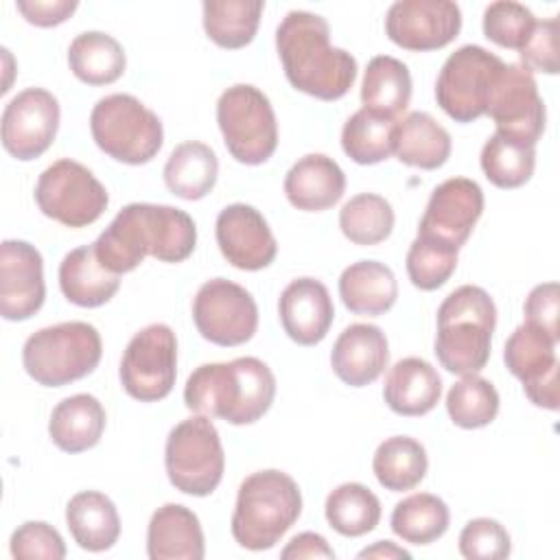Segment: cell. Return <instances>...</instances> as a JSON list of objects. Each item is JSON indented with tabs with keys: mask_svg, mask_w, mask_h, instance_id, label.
Wrapping results in <instances>:
<instances>
[{
	"mask_svg": "<svg viewBox=\"0 0 560 560\" xmlns=\"http://www.w3.org/2000/svg\"><path fill=\"white\" fill-rule=\"evenodd\" d=\"M59 101L44 88L18 92L2 112V147L15 160L39 158L55 142L59 129Z\"/></svg>",
	"mask_w": 560,
	"mask_h": 560,
	"instance_id": "5bb4252c",
	"label": "cell"
},
{
	"mask_svg": "<svg viewBox=\"0 0 560 560\" xmlns=\"http://www.w3.org/2000/svg\"><path fill=\"white\" fill-rule=\"evenodd\" d=\"M68 66L88 85H109L125 72L127 57L118 39L101 31H85L70 42Z\"/></svg>",
	"mask_w": 560,
	"mask_h": 560,
	"instance_id": "d6a6232c",
	"label": "cell"
},
{
	"mask_svg": "<svg viewBox=\"0 0 560 560\" xmlns=\"http://www.w3.org/2000/svg\"><path fill=\"white\" fill-rule=\"evenodd\" d=\"M18 11L26 22L48 28L66 22L79 7L77 0H18Z\"/></svg>",
	"mask_w": 560,
	"mask_h": 560,
	"instance_id": "681fc988",
	"label": "cell"
},
{
	"mask_svg": "<svg viewBox=\"0 0 560 560\" xmlns=\"http://www.w3.org/2000/svg\"><path fill=\"white\" fill-rule=\"evenodd\" d=\"M483 212V190L475 179L451 177L438 184L418 225V236L457 249L468 241Z\"/></svg>",
	"mask_w": 560,
	"mask_h": 560,
	"instance_id": "2e32d148",
	"label": "cell"
},
{
	"mask_svg": "<svg viewBox=\"0 0 560 560\" xmlns=\"http://www.w3.org/2000/svg\"><path fill=\"white\" fill-rule=\"evenodd\" d=\"M534 13L512 0L490 2L483 11V35L501 48L518 50L536 26Z\"/></svg>",
	"mask_w": 560,
	"mask_h": 560,
	"instance_id": "ee69618b",
	"label": "cell"
},
{
	"mask_svg": "<svg viewBox=\"0 0 560 560\" xmlns=\"http://www.w3.org/2000/svg\"><path fill=\"white\" fill-rule=\"evenodd\" d=\"M424 446L409 435H392L378 444L372 457L376 481L389 492L413 490L427 475Z\"/></svg>",
	"mask_w": 560,
	"mask_h": 560,
	"instance_id": "836d02e7",
	"label": "cell"
},
{
	"mask_svg": "<svg viewBox=\"0 0 560 560\" xmlns=\"http://www.w3.org/2000/svg\"><path fill=\"white\" fill-rule=\"evenodd\" d=\"M153 245V203H127L94 241V252L105 269L120 276L151 256Z\"/></svg>",
	"mask_w": 560,
	"mask_h": 560,
	"instance_id": "ffe728a7",
	"label": "cell"
},
{
	"mask_svg": "<svg viewBox=\"0 0 560 560\" xmlns=\"http://www.w3.org/2000/svg\"><path fill=\"white\" fill-rule=\"evenodd\" d=\"M328 525L341 536H363L372 532L381 521V501L363 483L350 481L337 486L324 505Z\"/></svg>",
	"mask_w": 560,
	"mask_h": 560,
	"instance_id": "8d00e7d4",
	"label": "cell"
},
{
	"mask_svg": "<svg viewBox=\"0 0 560 560\" xmlns=\"http://www.w3.org/2000/svg\"><path fill=\"white\" fill-rule=\"evenodd\" d=\"M481 171L497 188H518L529 182L536 166L534 147L518 144L499 136L497 131L486 140L481 155Z\"/></svg>",
	"mask_w": 560,
	"mask_h": 560,
	"instance_id": "f35d334b",
	"label": "cell"
},
{
	"mask_svg": "<svg viewBox=\"0 0 560 560\" xmlns=\"http://www.w3.org/2000/svg\"><path fill=\"white\" fill-rule=\"evenodd\" d=\"M486 114L494 120L499 136L525 147H536L545 131L547 116L534 74L521 63H503Z\"/></svg>",
	"mask_w": 560,
	"mask_h": 560,
	"instance_id": "4fadbf2b",
	"label": "cell"
},
{
	"mask_svg": "<svg viewBox=\"0 0 560 560\" xmlns=\"http://www.w3.org/2000/svg\"><path fill=\"white\" fill-rule=\"evenodd\" d=\"M396 120L368 109L354 112L341 129V149L357 164H378L392 155V129Z\"/></svg>",
	"mask_w": 560,
	"mask_h": 560,
	"instance_id": "60d3db41",
	"label": "cell"
},
{
	"mask_svg": "<svg viewBox=\"0 0 560 560\" xmlns=\"http://www.w3.org/2000/svg\"><path fill=\"white\" fill-rule=\"evenodd\" d=\"M46 298L44 260L26 241L7 238L0 245V315L7 322L33 317Z\"/></svg>",
	"mask_w": 560,
	"mask_h": 560,
	"instance_id": "ac0fdd59",
	"label": "cell"
},
{
	"mask_svg": "<svg viewBox=\"0 0 560 560\" xmlns=\"http://www.w3.org/2000/svg\"><path fill=\"white\" fill-rule=\"evenodd\" d=\"M214 234L223 258L243 271L265 269L278 254L267 219L247 203L225 206L217 217Z\"/></svg>",
	"mask_w": 560,
	"mask_h": 560,
	"instance_id": "d6986e66",
	"label": "cell"
},
{
	"mask_svg": "<svg viewBox=\"0 0 560 560\" xmlns=\"http://www.w3.org/2000/svg\"><path fill=\"white\" fill-rule=\"evenodd\" d=\"M394 208L376 192H359L339 210V228L354 245H378L394 230Z\"/></svg>",
	"mask_w": 560,
	"mask_h": 560,
	"instance_id": "74e56055",
	"label": "cell"
},
{
	"mask_svg": "<svg viewBox=\"0 0 560 560\" xmlns=\"http://www.w3.org/2000/svg\"><path fill=\"white\" fill-rule=\"evenodd\" d=\"M407 276L422 291L440 289L457 267V249H451L427 236H416L407 252Z\"/></svg>",
	"mask_w": 560,
	"mask_h": 560,
	"instance_id": "7bdbcfd3",
	"label": "cell"
},
{
	"mask_svg": "<svg viewBox=\"0 0 560 560\" xmlns=\"http://www.w3.org/2000/svg\"><path fill=\"white\" fill-rule=\"evenodd\" d=\"M276 50L289 83L319 101H337L357 79V59L330 46L328 22L311 11H289L276 28Z\"/></svg>",
	"mask_w": 560,
	"mask_h": 560,
	"instance_id": "6da1fadb",
	"label": "cell"
},
{
	"mask_svg": "<svg viewBox=\"0 0 560 560\" xmlns=\"http://www.w3.org/2000/svg\"><path fill=\"white\" fill-rule=\"evenodd\" d=\"M96 147L122 164L151 162L164 142L162 120L131 94H109L96 101L90 114Z\"/></svg>",
	"mask_w": 560,
	"mask_h": 560,
	"instance_id": "8992f818",
	"label": "cell"
},
{
	"mask_svg": "<svg viewBox=\"0 0 560 560\" xmlns=\"http://www.w3.org/2000/svg\"><path fill=\"white\" fill-rule=\"evenodd\" d=\"M392 153L407 166L433 171L451 155V133L427 112H409L394 122Z\"/></svg>",
	"mask_w": 560,
	"mask_h": 560,
	"instance_id": "4316f807",
	"label": "cell"
},
{
	"mask_svg": "<svg viewBox=\"0 0 560 560\" xmlns=\"http://www.w3.org/2000/svg\"><path fill=\"white\" fill-rule=\"evenodd\" d=\"M164 466L175 490L208 497L223 479L225 455L217 427L208 416H192L175 424L166 438Z\"/></svg>",
	"mask_w": 560,
	"mask_h": 560,
	"instance_id": "ba28073f",
	"label": "cell"
},
{
	"mask_svg": "<svg viewBox=\"0 0 560 560\" xmlns=\"http://www.w3.org/2000/svg\"><path fill=\"white\" fill-rule=\"evenodd\" d=\"M302 492L293 477L269 468L243 479L232 514V536L249 551L271 549L300 518Z\"/></svg>",
	"mask_w": 560,
	"mask_h": 560,
	"instance_id": "277c9868",
	"label": "cell"
},
{
	"mask_svg": "<svg viewBox=\"0 0 560 560\" xmlns=\"http://www.w3.org/2000/svg\"><path fill=\"white\" fill-rule=\"evenodd\" d=\"M499 402L497 387L479 374L462 376L446 394V411L462 429L488 427L499 413Z\"/></svg>",
	"mask_w": 560,
	"mask_h": 560,
	"instance_id": "ab89813d",
	"label": "cell"
},
{
	"mask_svg": "<svg viewBox=\"0 0 560 560\" xmlns=\"http://www.w3.org/2000/svg\"><path fill=\"white\" fill-rule=\"evenodd\" d=\"M448 521V505L440 497L431 492H416L394 505L389 525L405 542L429 545L446 534Z\"/></svg>",
	"mask_w": 560,
	"mask_h": 560,
	"instance_id": "d590c367",
	"label": "cell"
},
{
	"mask_svg": "<svg viewBox=\"0 0 560 560\" xmlns=\"http://www.w3.org/2000/svg\"><path fill=\"white\" fill-rule=\"evenodd\" d=\"M219 175V160L214 151L197 140L177 144L164 164L166 188L186 201L206 197Z\"/></svg>",
	"mask_w": 560,
	"mask_h": 560,
	"instance_id": "1f68e13d",
	"label": "cell"
},
{
	"mask_svg": "<svg viewBox=\"0 0 560 560\" xmlns=\"http://www.w3.org/2000/svg\"><path fill=\"white\" fill-rule=\"evenodd\" d=\"M105 409L92 394H74L57 402L48 420V435L63 453H83L101 442Z\"/></svg>",
	"mask_w": 560,
	"mask_h": 560,
	"instance_id": "f1b7e54d",
	"label": "cell"
},
{
	"mask_svg": "<svg viewBox=\"0 0 560 560\" xmlns=\"http://www.w3.org/2000/svg\"><path fill=\"white\" fill-rule=\"evenodd\" d=\"M462 28V11L451 0H398L387 9L385 35L405 50H438Z\"/></svg>",
	"mask_w": 560,
	"mask_h": 560,
	"instance_id": "e0dca14e",
	"label": "cell"
},
{
	"mask_svg": "<svg viewBox=\"0 0 560 560\" xmlns=\"http://www.w3.org/2000/svg\"><path fill=\"white\" fill-rule=\"evenodd\" d=\"M525 66L529 72H545L556 74L560 70V55H558V18H549L536 22L532 35L518 48Z\"/></svg>",
	"mask_w": 560,
	"mask_h": 560,
	"instance_id": "7dc6e473",
	"label": "cell"
},
{
	"mask_svg": "<svg viewBox=\"0 0 560 560\" xmlns=\"http://www.w3.org/2000/svg\"><path fill=\"white\" fill-rule=\"evenodd\" d=\"M346 190L341 166L324 155L308 153L300 158L284 175V195L289 203L304 212H322L332 208Z\"/></svg>",
	"mask_w": 560,
	"mask_h": 560,
	"instance_id": "603a6c76",
	"label": "cell"
},
{
	"mask_svg": "<svg viewBox=\"0 0 560 560\" xmlns=\"http://www.w3.org/2000/svg\"><path fill=\"white\" fill-rule=\"evenodd\" d=\"M153 223H155V247L153 258L162 262H182L186 260L197 245V228L188 212L153 203Z\"/></svg>",
	"mask_w": 560,
	"mask_h": 560,
	"instance_id": "b9f144b4",
	"label": "cell"
},
{
	"mask_svg": "<svg viewBox=\"0 0 560 560\" xmlns=\"http://www.w3.org/2000/svg\"><path fill=\"white\" fill-rule=\"evenodd\" d=\"M284 332L300 346L319 343L335 319L332 298L324 282L315 278L291 280L278 300Z\"/></svg>",
	"mask_w": 560,
	"mask_h": 560,
	"instance_id": "44dd1931",
	"label": "cell"
},
{
	"mask_svg": "<svg viewBox=\"0 0 560 560\" xmlns=\"http://www.w3.org/2000/svg\"><path fill=\"white\" fill-rule=\"evenodd\" d=\"M280 556L284 560H289V558H295V560L298 558H326V560H330V558H335V551L322 534L302 532L287 542V547L280 551Z\"/></svg>",
	"mask_w": 560,
	"mask_h": 560,
	"instance_id": "f907efd6",
	"label": "cell"
},
{
	"mask_svg": "<svg viewBox=\"0 0 560 560\" xmlns=\"http://www.w3.org/2000/svg\"><path fill=\"white\" fill-rule=\"evenodd\" d=\"M359 558H378V560H398V558H411V553L402 547H398L392 540H376L372 547H365L359 551Z\"/></svg>",
	"mask_w": 560,
	"mask_h": 560,
	"instance_id": "816d5d0a",
	"label": "cell"
},
{
	"mask_svg": "<svg viewBox=\"0 0 560 560\" xmlns=\"http://www.w3.org/2000/svg\"><path fill=\"white\" fill-rule=\"evenodd\" d=\"M147 553L151 560H201L206 542L197 514L179 503L158 508L147 527Z\"/></svg>",
	"mask_w": 560,
	"mask_h": 560,
	"instance_id": "cb8c5ba5",
	"label": "cell"
},
{
	"mask_svg": "<svg viewBox=\"0 0 560 560\" xmlns=\"http://www.w3.org/2000/svg\"><path fill=\"white\" fill-rule=\"evenodd\" d=\"M411 101V74L409 68L389 55H376L368 61L363 83H361V103L363 109L396 120Z\"/></svg>",
	"mask_w": 560,
	"mask_h": 560,
	"instance_id": "4dcf8cb0",
	"label": "cell"
},
{
	"mask_svg": "<svg viewBox=\"0 0 560 560\" xmlns=\"http://www.w3.org/2000/svg\"><path fill=\"white\" fill-rule=\"evenodd\" d=\"M525 322L547 332L553 341L560 339L558 332V311H560V287L558 282L536 284L525 300Z\"/></svg>",
	"mask_w": 560,
	"mask_h": 560,
	"instance_id": "c3c4849f",
	"label": "cell"
},
{
	"mask_svg": "<svg viewBox=\"0 0 560 560\" xmlns=\"http://www.w3.org/2000/svg\"><path fill=\"white\" fill-rule=\"evenodd\" d=\"M262 9L260 0H206L203 31L221 48H243L254 39Z\"/></svg>",
	"mask_w": 560,
	"mask_h": 560,
	"instance_id": "e575fe53",
	"label": "cell"
},
{
	"mask_svg": "<svg viewBox=\"0 0 560 560\" xmlns=\"http://www.w3.org/2000/svg\"><path fill=\"white\" fill-rule=\"evenodd\" d=\"M339 298L350 313L376 317L396 304L398 282L385 262L359 260L341 271Z\"/></svg>",
	"mask_w": 560,
	"mask_h": 560,
	"instance_id": "83f0119b",
	"label": "cell"
},
{
	"mask_svg": "<svg viewBox=\"0 0 560 560\" xmlns=\"http://www.w3.org/2000/svg\"><path fill=\"white\" fill-rule=\"evenodd\" d=\"M192 322L206 341L234 348L254 337L258 306L245 287L225 278H212L195 293Z\"/></svg>",
	"mask_w": 560,
	"mask_h": 560,
	"instance_id": "7c38bea8",
	"label": "cell"
},
{
	"mask_svg": "<svg viewBox=\"0 0 560 560\" xmlns=\"http://www.w3.org/2000/svg\"><path fill=\"white\" fill-rule=\"evenodd\" d=\"M120 287V276L103 267L92 245L68 252L59 265V289L63 298L83 308L103 306Z\"/></svg>",
	"mask_w": 560,
	"mask_h": 560,
	"instance_id": "484cf974",
	"label": "cell"
},
{
	"mask_svg": "<svg viewBox=\"0 0 560 560\" xmlns=\"http://www.w3.org/2000/svg\"><path fill=\"white\" fill-rule=\"evenodd\" d=\"M35 203L42 214L66 228H85L105 212L109 195L88 166L63 158L42 171Z\"/></svg>",
	"mask_w": 560,
	"mask_h": 560,
	"instance_id": "30bf717a",
	"label": "cell"
},
{
	"mask_svg": "<svg viewBox=\"0 0 560 560\" xmlns=\"http://www.w3.org/2000/svg\"><path fill=\"white\" fill-rule=\"evenodd\" d=\"M276 398V376L256 357L230 363H203L186 381L184 402L190 411L230 424H254Z\"/></svg>",
	"mask_w": 560,
	"mask_h": 560,
	"instance_id": "7a4b0ae2",
	"label": "cell"
},
{
	"mask_svg": "<svg viewBox=\"0 0 560 560\" xmlns=\"http://www.w3.org/2000/svg\"><path fill=\"white\" fill-rule=\"evenodd\" d=\"M175 376L177 339L173 328L166 324H149L138 330L122 352V389L140 402H155L171 394Z\"/></svg>",
	"mask_w": 560,
	"mask_h": 560,
	"instance_id": "8fae6325",
	"label": "cell"
},
{
	"mask_svg": "<svg viewBox=\"0 0 560 560\" xmlns=\"http://www.w3.org/2000/svg\"><path fill=\"white\" fill-rule=\"evenodd\" d=\"M457 547L466 560H503L512 551V540L499 521L481 516L464 525Z\"/></svg>",
	"mask_w": 560,
	"mask_h": 560,
	"instance_id": "f6af8a7d",
	"label": "cell"
},
{
	"mask_svg": "<svg viewBox=\"0 0 560 560\" xmlns=\"http://www.w3.org/2000/svg\"><path fill=\"white\" fill-rule=\"evenodd\" d=\"M503 61L490 50L466 44L451 52L435 81V101L455 122H472L486 114Z\"/></svg>",
	"mask_w": 560,
	"mask_h": 560,
	"instance_id": "9c48e42d",
	"label": "cell"
},
{
	"mask_svg": "<svg viewBox=\"0 0 560 560\" xmlns=\"http://www.w3.org/2000/svg\"><path fill=\"white\" fill-rule=\"evenodd\" d=\"M556 343L540 328L523 322L505 341V368L523 383L525 396L542 409H558Z\"/></svg>",
	"mask_w": 560,
	"mask_h": 560,
	"instance_id": "9a60e30c",
	"label": "cell"
},
{
	"mask_svg": "<svg viewBox=\"0 0 560 560\" xmlns=\"http://www.w3.org/2000/svg\"><path fill=\"white\" fill-rule=\"evenodd\" d=\"M11 556L15 560H61L66 542L61 534L44 521H26L11 534Z\"/></svg>",
	"mask_w": 560,
	"mask_h": 560,
	"instance_id": "bcb514c9",
	"label": "cell"
},
{
	"mask_svg": "<svg viewBox=\"0 0 560 560\" xmlns=\"http://www.w3.org/2000/svg\"><path fill=\"white\" fill-rule=\"evenodd\" d=\"M497 326V306L477 284L451 291L438 308L435 357L451 374H477L486 368Z\"/></svg>",
	"mask_w": 560,
	"mask_h": 560,
	"instance_id": "3957f363",
	"label": "cell"
},
{
	"mask_svg": "<svg viewBox=\"0 0 560 560\" xmlns=\"http://www.w3.org/2000/svg\"><path fill=\"white\" fill-rule=\"evenodd\" d=\"M103 341L88 322H61L33 332L22 348L26 374L44 387H63L92 374L101 361Z\"/></svg>",
	"mask_w": 560,
	"mask_h": 560,
	"instance_id": "5b68a950",
	"label": "cell"
},
{
	"mask_svg": "<svg viewBox=\"0 0 560 560\" xmlns=\"http://www.w3.org/2000/svg\"><path fill=\"white\" fill-rule=\"evenodd\" d=\"M66 525L85 551H107L120 536V516L114 501L96 490L77 492L66 505Z\"/></svg>",
	"mask_w": 560,
	"mask_h": 560,
	"instance_id": "f546056e",
	"label": "cell"
},
{
	"mask_svg": "<svg viewBox=\"0 0 560 560\" xmlns=\"http://www.w3.org/2000/svg\"><path fill=\"white\" fill-rule=\"evenodd\" d=\"M440 396L442 378L438 370L420 357H405L396 361L385 376L383 398L398 416H424L438 405Z\"/></svg>",
	"mask_w": 560,
	"mask_h": 560,
	"instance_id": "d4e9b609",
	"label": "cell"
},
{
	"mask_svg": "<svg viewBox=\"0 0 560 560\" xmlns=\"http://www.w3.org/2000/svg\"><path fill=\"white\" fill-rule=\"evenodd\" d=\"M387 361V337L374 324H350L337 337L330 352L332 372L350 387L374 383L385 372Z\"/></svg>",
	"mask_w": 560,
	"mask_h": 560,
	"instance_id": "7402d4cb",
	"label": "cell"
},
{
	"mask_svg": "<svg viewBox=\"0 0 560 560\" xmlns=\"http://www.w3.org/2000/svg\"><path fill=\"white\" fill-rule=\"evenodd\" d=\"M217 122L230 155L249 166L267 162L278 147V122L271 101L249 83H236L217 101Z\"/></svg>",
	"mask_w": 560,
	"mask_h": 560,
	"instance_id": "52a82bcc",
	"label": "cell"
}]
</instances>
